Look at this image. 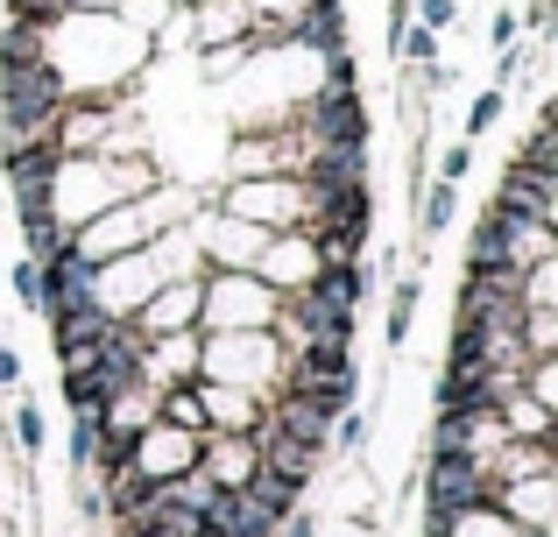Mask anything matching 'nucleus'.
Wrapping results in <instances>:
<instances>
[{
  "mask_svg": "<svg viewBox=\"0 0 558 537\" xmlns=\"http://www.w3.org/2000/svg\"><path fill=\"white\" fill-rule=\"evenodd\" d=\"M466 170H474V142H452V149H446V163H438V178H446V184H460Z\"/></svg>",
  "mask_w": 558,
  "mask_h": 537,
  "instance_id": "6ab92c4d",
  "label": "nucleus"
},
{
  "mask_svg": "<svg viewBox=\"0 0 558 537\" xmlns=\"http://www.w3.org/2000/svg\"><path fill=\"white\" fill-rule=\"evenodd\" d=\"M318 446H298V439H283L276 425H262L255 417V467H269V474H283V481H312V467H318Z\"/></svg>",
  "mask_w": 558,
  "mask_h": 537,
  "instance_id": "39448f33",
  "label": "nucleus"
},
{
  "mask_svg": "<svg viewBox=\"0 0 558 537\" xmlns=\"http://www.w3.org/2000/svg\"><path fill=\"white\" fill-rule=\"evenodd\" d=\"M318 93H361V64L354 50H326V85Z\"/></svg>",
  "mask_w": 558,
  "mask_h": 537,
  "instance_id": "ddd939ff",
  "label": "nucleus"
},
{
  "mask_svg": "<svg viewBox=\"0 0 558 537\" xmlns=\"http://www.w3.org/2000/svg\"><path fill=\"white\" fill-rule=\"evenodd\" d=\"M262 425H276L283 439H298V446H318V453L332 446V417L318 411V396H304V389H276V403H269Z\"/></svg>",
  "mask_w": 558,
  "mask_h": 537,
  "instance_id": "20e7f679",
  "label": "nucleus"
},
{
  "mask_svg": "<svg viewBox=\"0 0 558 537\" xmlns=\"http://www.w3.org/2000/svg\"><path fill=\"white\" fill-rule=\"evenodd\" d=\"M332 425H340V431H332V446H340V453H361V446H368V417H361V411H340Z\"/></svg>",
  "mask_w": 558,
  "mask_h": 537,
  "instance_id": "2eb2a0df",
  "label": "nucleus"
},
{
  "mask_svg": "<svg viewBox=\"0 0 558 537\" xmlns=\"http://www.w3.org/2000/svg\"><path fill=\"white\" fill-rule=\"evenodd\" d=\"M14 382H22V354L0 340V389H14Z\"/></svg>",
  "mask_w": 558,
  "mask_h": 537,
  "instance_id": "412c9836",
  "label": "nucleus"
},
{
  "mask_svg": "<svg viewBox=\"0 0 558 537\" xmlns=\"http://www.w3.org/2000/svg\"><path fill=\"white\" fill-rule=\"evenodd\" d=\"M502 113H509V85H488V93L474 99V107H466V135H495V127H502Z\"/></svg>",
  "mask_w": 558,
  "mask_h": 537,
  "instance_id": "9d476101",
  "label": "nucleus"
},
{
  "mask_svg": "<svg viewBox=\"0 0 558 537\" xmlns=\"http://www.w3.org/2000/svg\"><path fill=\"white\" fill-rule=\"evenodd\" d=\"M8 14H14V22H57L64 0H8Z\"/></svg>",
  "mask_w": 558,
  "mask_h": 537,
  "instance_id": "a211bd4d",
  "label": "nucleus"
},
{
  "mask_svg": "<svg viewBox=\"0 0 558 537\" xmlns=\"http://www.w3.org/2000/svg\"><path fill=\"white\" fill-rule=\"evenodd\" d=\"M64 8H85V14H121V0H64Z\"/></svg>",
  "mask_w": 558,
  "mask_h": 537,
  "instance_id": "4be33fe9",
  "label": "nucleus"
},
{
  "mask_svg": "<svg viewBox=\"0 0 558 537\" xmlns=\"http://www.w3.org/2000/svg\"><path fill=\"white\" fill-rule=\"evenodd\" d=\"M14 446H22V453H43V411L28 396H22V411H14Z\"/></svg>",
  "mask_w": 558,
  "mask_h": 537,
  "instance_id": "4468645a",
  "label": "nucleus"
},
{
  "mask_svg": "<svg viewBox=\"0 0 558 537\" xmlns=\"http://www.w3.org/2000/svg\"><path fill=\"white\" fill-rule=\"evenodd\" d=\"M219 212H227V220H276V227H298V220H312V192H304L298 178L233 184V192L219 198Z\"/></svg>",
  "mask_w": 558,
  "mask_h": 537,
  "instance_id": "f03ea898",
  "label": "nucleus"
},
{
  "mask_svg": "<svg viewBox=\"0 0 558 537\" xmlns=\"http://www.w3.org/2000/svg\"><path fill=\"white\" fill-rule=\"evenodd\" d=\"M93 446H99V411H71V467L93 474Z\"/></svg>",
  "mask_w": 558,
  "mask_h": 537,
  "instance_id": "9b49d317",
  "label": "nucleus"
},
{
  "mask_svg": "<svg viewBox=\"0 0 558 537\" xmlns=\"http://www.w3.org/2000/svg\"><path fill=\"white\" fill-rule=\"evenodd\" d=\"M517 227L523 220H509L502 206H488L474 220V241H466V269H495V263H509V241H517Z\"/></svg>",
  "mask_w": 558,
  "mask_h": 537,
  "instance_id": "423d86ee",
  "label": "nucleus"
},
{
  "mask_svg": "<svg viewBox=\"0 0 558 537\" xmlns=\"http://www.w3.org/2000/svg\"><path fill=\"white\" fill-rule=\"evenodd\" d=\"M488 42H495V50H517V42H523V22H517L509 8H495V22H488Z\"/></svg>",
  "mask_w": 558,
  "mask_h": 537,
  "instance_id": "f3484780",
  "label": "nucleus"
},
{
  "mask_svg": "<svg viewBox=\"0 0 558 537\" xmlns=\"http://www.w3.org/2000/svg\"><path fill=\"white\" fill-rule=\"evenodd\" d=\"M410 8H417V22H424V28H438V36L460 22V0H410Z\"/></svg>",
  "mask_w": 558,
  "mask_h": 537,
  "instance_id": "dca6fc26",
  "label": "nucleus"
},
{
  "mask_svg": "<svg viewBox=\"0 0 558 537\" xmlns=\"http://www.w3.org/2000/svg\"><path fill=\"white\" fill-rule=\"evenodd\" d=\"M417 297H424V283H417V276H403V283H396V297H389V318H381V340H389V346H403V340H410Z\"/></svg>",
  "mask_w": 558,
  "mask_h": 537,
  "instance_id": "6e6552de",
  "label": "nucleus"
},
{
  "mask_svg": "<svg viewBox=\"0 0 558 537\" xmlns=\"http://www.w3.org/2000/svg\"><path fill=\"white\" fill-rule=\"evenodd\" d=\"M276 297L283 290H269L255 269H205L198 276V318L213 332H262L276 318Z\"/></svg>",
  "mask_w": 558,
  "mask_h": 537,
  "instance_id": "f257e3e1",
  "label": "nucleus"
},
{
  "mask_svg": "<svg viewBox=\"0 0 558 537\" xmlns=\"http://www.w3.org/2000/svg\"><path fill=\"white\" fill-rule=\"evenodd\" d=\"M170 8H198V0H170Z\"/></svg>",
  "mask_w": 558,
  "mask_h": 537,
  "instance_id": "5701e85b",
  "label": "nucleus"
},
{
  "mask_svg": "<svg viewBox=\"0 0 558 537\" xmlns=\"http://www.w3.org/2000/svg\"><path fill=\"white\" fill-rule=\"evenodd\" d=\"M452 212H460V184L432 178V184L417 192V234H424V241H438V234L452 227Z\"/></svg>",
  "mask_w": 558,
  "mask_h": 537,
  "instance_id": "0eeeda50",
  "label": "nucleus"
},
{
  "mask_svg": "<svg viewBox=\"0 0 558 537\" xmlns=\"http://www.w3.org/2000/svg\"><path fill=\"white\" fill-rule=\"evenodd\" d=\"M523 28H531V36H551V0H531V8H523Z\"/></svg>",
  "mask_w": 558,
  "mask_h": 537,
  "instance_id": "aec40b11",
  "label": "nucleus"
},
{
  "mask_svg": "<svg viewBox=\"0 0 558 537\" xmlns=\"http://www.w3.org/2000/svg\"><path fill=\"white\" fill-rule=\"evenodd\" d=\"M509 163H523V170H551V178H558V135H551V121H537L531 135L517 142V156H509Z\"/></svg>",
  "mask_w": 558,
  "mask_h": 537,
  "instance_id": "1a4fd4ad",
  "label": "nucleus"
},
{
  "mask_svg": "<svg viewBox=\"0 0 558 537\" xmlns=\"http://www.w3.org/2000/svg\"><path fill=\"white\" fill-rule=\"evenodd\" d=\"M0 283H8L14 297L28 304V312H43V269H36V255H22L14 269H0Z\"/></svg>",
  "mask_w": 558,
  "mask_h": 537,
  "instance_id": "f8f14e48",
  "label": "nucleus"
},
{
  "mask_svg": "<svg viewBox=\"0 0 558 537\" xmlns=\"http://www.w3.org/2000/svg\"><path fill=\"white\" fill-rule=\"evenodd\" d=\"M488 206H502L509 220H523V227H558V178H551V170H523V163H509Z\"/></svg>",
  "mask_w": 558,
  "mask_h": 537,
  "instance_id": "7ed1b4c3",
  "label": "nucleus"
}]
</instances>
